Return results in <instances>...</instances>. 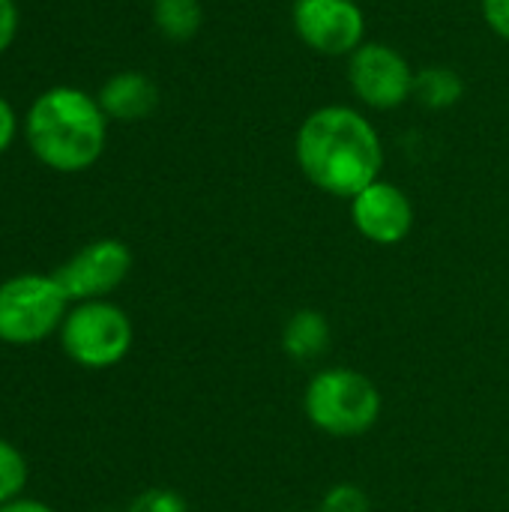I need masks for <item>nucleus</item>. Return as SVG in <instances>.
Returning a JSON list of instances; mask_svg holds the SVG:
<instances>
[{
  "mask_svg": "<svg viewBox=\"0 0 509 512\" xmlns=\"http://www.w3.org/2000/svg\"><path fill=\"white\" fill-rule=\"evenodd\" d=\"M0 512H54L51 507H45V504H39V501H27V498H15V501H9V504H3Z\"/></svg>",
  "mask_w": 509,
  "mask_h": 512,
  "instance_id": "aec40b11",
  "label": "nucleus"
},
{
  "mask_svg": "<svg viewBox=\"0 0 509 512\" xmlns=\"http://www.w3.org/2000/svg\"><path fill=\"white\" fill-rule=\"evenodd\" d=\"M15 132H18L15 111H12V105L0 96V153L9 150V144L15 141Z\"/></svg>",
  "mask_w": 509,
  "mask_h": 512,
  "instance_id": "6ab92c4d",
  "label": "nucleus"
},
{
  "mask_svg": "<svg viewBox=\"0 0 509 512\" xmlns=\"http://www.w3.org/2000/svg\"><path fill=\"white\" fill-rule=\"evenodd\" d=\"M135 330L129 315L108 300H87L69 309L60 327L66 357L84 369H111L132 348Z\"/></svg>",
  "mask_w": 509,
  "mask_h": 512,
  "instance_id": "39448f33",
  "label": "nucleus"
},
{
  "mask_svg": "<svg viewBox=\"0 0 509 512\" xmlns=\"http://www.w3.org/2000/svg\"><path fill=\"white\" fill-rule=\"evenodd\" d=\"M294 159L315 189L351 201L369 183L381 180L384 141L360 108L321 105L297 126Z\"/></svg>",
  "mask_w": 509,
  "mask_h": 512,
  "instance_id": "f257e3e1",
  "label": "nucleus"
},
{
  "mask_svg": "<svg viewBox=\"0 0 509 512\" xmlns=\"http://www.w3.org/2000/svg\"><path fill=\"white\" fill-rule=\"evenodd\" d=\"M153 24L171 42H189L204 24L201 0H153Z\"/></svg>",
  "mask_w": 509,
  "mask_h": 512,
  "instance_id": "ddd939ff",
  "label": "nucleus"
},
{
  "mask_svg": "<svg viewBox=\"0 0 509 512\" xmlns=\"http://www.w3.org/2000/svg\"><path fill=\"white\" fill-rule=\"evenodd\" d=\"M417 69L411 60L387 42L366 39L348 57V87L363 108L396 111L414 96Z\"/></svg>",
  "mask_w": 509,
  "mask_h": 512,
  "instance_id": "423d86ee",
  "label": "nucleus"
},
{
  "mask_svg": "<svg viewBox=\"0 0 509 512\" xmlns=\"http://www.w3.org/2000/svg\"><path fill=\"white\" fill-rule=\"evenodd\" d=\"M480 9L489 30L509 42V0H480Z\"/></svg>",
  "mask_w": 509,
  "mask_h": 512,
  "instance_id": "f3484780",
  "label": "nucleus"
},
{
  "mask_svg": "<svg viewBox=\"0 0 509 512\" xmlns=\"http://www.w3.org/2000/svg\"><path fill=\"white\" fill-rule=\"evenodd\" d=\"M351 222L369 243L396 246L414 228V204L402 186L381 177L351 198Z\"/></svg>",
  "mask_w": 509,
  "mask_h": 512,
  "instance_id": "1a4fd4ad",
  "label": "nucleus"
},
{
  "mask_svg": "<svg viewBox=\"0 0 509 512\" xmlns=\"http://www.w3.org/2000/svg\"><path fill=\"white\" fill-rule=\"evenodd\" d=\"M318 512H372V504H369V495L360 486H354V483H336L321 498Z\"/></svg>",
  "mask_w": 509,
  "mask_h": 512,
  "instance_id": "2eb2a0df",
  "label": "nucleus"
},
{
  "mask_svg": "<svg viewBox=\"0 0 509 512\" xmlns=\"http://www.w3.org/2000/svg\"><path fill=\"white\" fill-rule=\"evenodd\" d=\"M27 486V462L24 456L0 438V507L21 498Z\"/></svg>",
  "mask_w": 509,
  "mask_h": 512,
  "instance_id": "4468645a",
  "label": "nucleus"
},
{
  "mask_svg": "<svg viewBox=\"0 0 509 512\" xmlns=\"http://www.w3.org/2000/svg\"><path fill=\"white\" fill-rule=\"evenodd\" d=\"M126 512H189V507L174 489H147L129 504Z\"/></svg>",
  "mask_w": 509,
  "mask_h": 512,
  "instance_id": "dca6fc26",
  "label": "nucleus"
},
{
  "mask_svg": "<svg viewBox=\"0 0 509 512\" xmlns=\"http://www.w3.org/2000/svg\"><path fill=\"white\" fill-rule=\"evenodd\" d=\"M132 270V252L126 243L105 237L78 249L66 264L54 270V279L72 303L102 300L117 291Z\"/></svg>",
  "mask_w": 509,
  "mask_h": 512,
  "instance_id": "6e6552de",
  "label": "nucleus"
},
{
  "mask_svg": "<svg viewBox=\"0 0 509 512\" xmlns=\"http://www.w3.org/2000/svg\"><path fill=\"white\" fill-rule=\"evenodd\" d=\"M333 339L330 321L315 309L294 312L282 327V351L297 363H312L327 354Z\"/></svg>",
  "mask_w": 509,
  "mask_h": 512,
  "instance_id": "9b49d317",
  "label": "nucleus"
},
{
  "mask_svg": "<svg viewBox=\"0 0 509 512\" xmlns=\"http://www.w3.org/2000/svg\"><path fill=\"white\" fill-rule=\"evenodd\" d=\"M69 297L60 282L39 273H21L0 285V342L36 345L63 327Z\"/></svg>",
  "mask_w": 509,
  "mask_h": 512,
  "instance_id": "20e7f679",
  "label": "nucleus"
},
{
  "mask_svg": "<svg viewBox=\"0 0 509 512\" xmlns=\"http://www.w3.org/2000/svg\"><path fill=\"white\" fill-rule=\"evenodd\" d=\"M465 96V81L453 66H423L414 75V102L426 111H447Z\"/></svg>",
  "mask_w": 509,
  "mask_h": 512,
  "instance_id": "f8f14e48",
  "label": "nucleus"
},
{
  "mask_svg": "<svg viewBox=\"0 0 509 512\" xmlns=\"http://www.w3.org/2000/svg\"><path fill=\"white\" fill-rule=\"evenodd\" d=\"M294 33L324 57H351L366 42V12L357 0H294Z\"/></svg>",
  "mask_w": 509,
  "mask_h": 512,
  "instance_id": "0eeeda50",
  "label": "nucleus"
},
{
  "mask_svg": "<svg viewBox=\"0 0 509 512\" xmlns=\"http://www.w3.org/2000/svg\"><path fill=\"white\" fill-rule=\"evenodd\" d=\"M30 153L60 174H78L99 162L108 135V117L99 99L81 87H51L39 93L24 117Z\"/></svg>",
  "mask_w": 509,
  "mask_h": 512,
  "instance_id": "f03ea898",
  "label": "nucleus"
},
{
  "mask_svg": "<svg viewBox=\"0 0 509 512\" xmlns=\"http://www.w3.org/2000/svg\"><path fill=\"white\" fill-rule=\"evenodd\" d=\"M303 411L324 435L360 438L381 417V393L363 372L324 369L306 384Z\"/></svg>",
  "mask_w": 509,
  "mask_h": 512,
  "instance_id": "7ed1b4c3",
  "label": "nucleus"
},
{
  "mask_svg": "<svg viewBox=\"0 0 509 512\" xmlns=\"http://www.w3.org/2000/svg\"><path fill=\"white\" fill-rule=\"evenodd\" d=\"M99 108L105 111L108 120H117V123H135V120H144L156 111L159 105V90L156 84L141 75V72H117L111 75L102 90H99Z\"/></svg>",
  "mask_w": 509,
  "mask_h": 512,
  "instance_id": "9d476101",
  "label": "nucleus"
},
{
  "mask_svg": "<svg viewBox=\"0 0 509 512\" xmlns=\"http://www.w3.org/2000/svg\"><path fill=\"white\" fill-rule=\"evenodd\" d=\"M18 33V6L15 0H0V54L15 42Z\"/></svg>",
  "mask_w": 509,
  "mask_h": 512,
  "instance_id": "a211bd4d",
  "label": "nucleus"
}]
</instances>
